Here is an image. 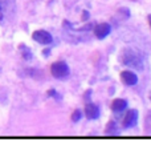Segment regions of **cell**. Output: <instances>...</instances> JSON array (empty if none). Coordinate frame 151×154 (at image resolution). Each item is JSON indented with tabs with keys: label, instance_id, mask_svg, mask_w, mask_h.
<instances>
[{
	"label": "cell",
	"instance_id": "3957f363",
	"mask_svg": "<svg viewBox=\"0 0 151 154\" xmlns=\"http://www.w3.org/2000/svg\"><path fill=\"white\" fill-rule=\"evenodd\" d=\"M32 38H33L35 41H37L38 44H43V45H48V44H50L53 41L52 35L48 31H43V29L35 31L33 35H32Z\"/></svg>",
	"mask_w": 151,
	"mask_h": 154
},
{
	"label": "cell",
	"instance_id": "52a82bcc",
	"mask_svg": "<svg viewBox=\"0 0 151 154\" xmlns=\"http://www.w3.org/2000/svg\"><path fill=\"white\" fill-rule=\"evenodd\" d=\"M85 114H86V118H89V120H97L99 114H101V110H99L98 105L88 102L85 108Z\"/></svg>",
	"mask_w": 151,
	"mask_h": 154
},
{
	"label": "cell",
	"instance_id": "6da1fadb",
	"mask_svg": "<svg viewBox=\"0 0 151 154\" xmlns=\"http://www.w3.org/2000/svg\"><path fill=\"white\" fill-rule=\"evenodd\" d=\"M122 56H121V61L123 65L130 66V68L138 69V70H143V59L140 56V53H138L137 51L131 49V48H126L122 51Z\"/></svg>",
	"mask_w": 151,
	"mask_h": 154
},
{
	"label": "cell",
	"instance_id": "5b68a950",
	"mask_svg": "<svg viewBox=\"0 0 151 154\" xmlns=\"http://www.w3.org/2000/svg\"><path fill=\"white\" fill-rule=\"evenodd\" d=\"M137 122H138V110L137 109H130L123 118V128H126V129L133 128L137 125Z\"/></svg>",
	"mask_w": 151,
	"mask_h": 154
},
{
	"label": "cell",
	"instance_id": "4fadbf2b",
	"mask_svg": "<svg viewBox=\"0 0 151 154\" xmlns=\"http://www.w3.org/2000/svg\"><path fill=\"white\" fill-rule=\"evenodd\" d=\"M0 9H2V5H0Z\"/></svg>",
	"mask_w": 151,
	"mask_h": 154
},
{
	"label": "cell",
	"instance_id": "7c38bea8",
	"mask_svg": "<svg viewBox=\"0 0 151 154\" xmlns=\"http://www.w3.org/2000/svg\"><path fill=\"white\" fill-rule=\"evenodd\" d=\"M147 19H149V23H150V27H151V15H149V17Z\"/></svg>",
	"mask_w": 151,
	"mask_h": 154
},
{
	"label": "cell",
	"instance_id": "277c9868",
	"mask_svg": "<svg viewBox=\"0 0 151 154\" xmlns=\"http://www.w3.org/2000/svg\"><path fill=\"white\" fill-rule=\"evenodd\" d=\"M110 32H111V25L109 23H101V24L95 25V28H94V35L99 40L106 38L110 35Z\"/></svg>",
	"mask_w": 151,
	"mask_h": 154
},
{
	"label": "cell",
	"instance_id": "8992f818",
	"mask_svg": "<svg viewBox=\"0 0 151 154\" xmlns=\"http://www.w3.org/2000/svg\"><path fill=\"white\" fill-rule=\"evenodd\" d=\"M121 80L123 81V84L127 86H134L138 84V76L133 70H123V72L121 73Z\"/></svg>",
	"mask_w": 151,
	"mask_h": 154
},
{
	"label": "cell",
	"instance_id": "30bf717a",
	"mask_svg": "<svg viewBox=\"0 0 151 154\" xmlns=\"http://www.w3.org/2000/svg\"><path fill=\"white\" fill-rule=\"evenodd\" d=\"M114 129H117V126H115V122H110L107 126V129H106V134H117L114 131Z\"/></svg>",
	"mask_w": 151,
	"mask_h": 154
},
{
	"label": "cell",
	"instance_id": "8fae6325",
	"mask_svg": "<svg viewBox=\"0 0 151 154\" xmlns=\"http://www.w3.org/2000/svg\"><path fill=\"white\" fill-rule=\"evenodd\" d=\"M83 12H85V14H83V20H86V19H88V12L86 11H83Z\"/></svg>",
	"mask_w": 151,
	"mask_h": 154
},
{
	"label": "cell",
	"instance_id": "ba28073f",
	"mask_svg": "<svg viewBox=\"0 0 151 154\" xmlns=\"http://www.w3.org/2000/svg\"><path fill=\"white\" fill-rule=\"evenodd\" d=\"M126 108H127V101L122 100V98H117L111 104V109H113V112H115V113H121V112L126 110Z\"/></svg>",
	"mask_w": 151,
	"mask_h": 154
},
{
	"label": "cell",
	"instance_id": "5bb4252c",
	"mask_svg": "<svg viewBox=\"0 0 151 154\" xmlns=\"http://www.w3.org/2000/svg\"><path fill=\"white\" fill-rule=\"evenodd\" d=\"M150 100H151V96H150Z\"/></svg>",
	"mask_w": 151,
	"mask_h": 154
},
{
	"label": "cell",
	"instance_id": "7a4b0ae2",
	"mask_svg": "<svg viewBox=\"0 0 151 154\" xmlns=\"http://www.w3.org/2000/svg\"><path fill=\"white\" fill-rule=\"evenodd\" d=\"M50 72H52V76L54 79H59V80H66L70 75L69 65L65 61L54 63L53 65L50 66Z\"/></svg>",
	"mask_w": 151,
	"mask_h": 154
},
{
	"label": "cell",
	"instance_id": "9c48e42d",
	"mask_svg": "<svg viewBox=\"0 0 151 154\" xmlns=\"http://www.w3.org/2000/svg\"><path fill=\"white\" fill-rule=\"evenodd\" d=\"M81 116H82L81 110H80V109H76V110L73 112V114H72V121H73V122L80 121V120H81Z\"/></svg>",
	"mask_w": 151,
	"mask_h": 154
}]
</instances>
